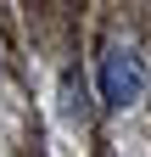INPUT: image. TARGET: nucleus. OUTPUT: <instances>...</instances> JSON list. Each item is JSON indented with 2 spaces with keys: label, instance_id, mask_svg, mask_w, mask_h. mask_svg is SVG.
Instances as JSON below:
<instances>
[{
  "label": "nucleus",
  "instance_id": "nucleus-1",
  "mask_svg": "<svg viewBox=\"0 0 151 157\" xmlns=\"http://www.w3.org/2000/svg\"><path fill=\"white\" fill-rule=\"evenodd\" d=\"M140 95H145V62L134 51L112 45L101 56V101L106 107H129V101H140Z\"/></svg>",
  "mask_w": 151,
  "mask_h": 157
},
{
  "label": "nucleus",
  "instance_id": "nucleus-2",
  "mask_svg": "<svg viewBox=\"0 0 151 157\" xmlns=\"http://www.w3.org/2000/svg\"><path fill=\"white\" fill-rule=\"evenodd\" d=\"M62 118H90V101H84V73L79 67H62Z\"/></svg>",
  "mask_w": 151,
  "mask_h": 157
}]
</instances>
